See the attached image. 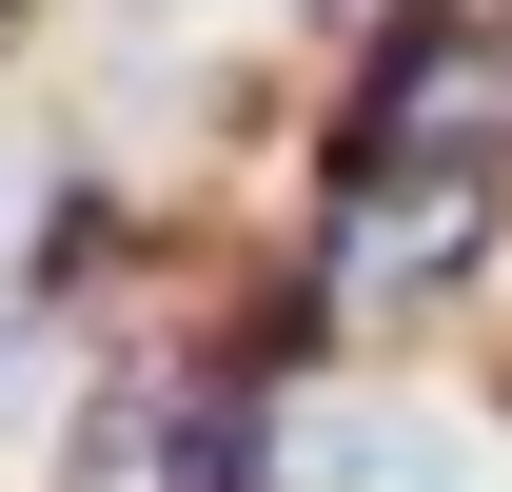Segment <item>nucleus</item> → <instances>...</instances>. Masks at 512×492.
<instances>
[{
  "label": "nucleus",
  "instance_id": "f257e3e1",
  "mask_svg": "<svg viewBox=\"0 0 512 492\" xmlns=\"http://www.w3.org/2000/svg\"><path fill=\"white\" fill-rule=\"evenodd\" d=\"M355 158L512 178V40H493V20H394V40H375V99H355Z\"/></svg>",
  "mask_w": 512,
  "mask_h": 492
},
{
  "label": "nucleus",
  "instance_id": "f03ea898",
  "mask_svg": "<svg viewBox=\"0 0 512 492\" xmlns=\"http://www.w3.org/2000/svg\"><path fill=\"white\" fill-rule=\"evenodd\" d=\"M276 473V414L217 394V374H119L99 414H79V473L60 492H256Z\"/></svg>",
  "mask_w": 512,
  "mask_h": 492
},
{
  "label": "nucleus",
  "instance_id": "7ed1b4c3",
  "mask_svg": "<svg viewBox=\"0 0 512 492\" xmlns=\"http://www.w3.org/2000/svg\"><path fill=\"white\" fill-rule=\"evenodd\" d=\"M473 217H493V178L335 158V217H316V296H335V315H394V296H434L453 256H473Z\"/></svg>",
  "mask_w": 512,
  "mask_h": 492
},
{
  "label": "nucleus",
  "instance_id": "20e7f679",
  "mask_svg": "<svg viewBox=\"0 0 512 492\" xmlns=\"http://www.w3.org/2000/svg\"><path fill=\"white\" fill-rule=\"evenodd\" d=\"M256 492H493V453L434 414H394V394H316V414H276V473Z\"/></svg>",
  "mask_w": 512,
  "mask_h": 492
}]
</instances>
